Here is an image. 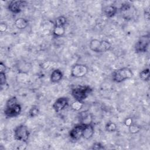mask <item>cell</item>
Masks as SVG:
<instances>
[{"instance_id": "cell-24", "label": "cell", "mask_w": 150, "mask_h": 150, "mask_svg": "<svg viewBox=\"0 0 150 150\" xmlns=\"http://www.w3.org/2000/svg\"><path fill=\"white\" fill-rule=\"evenodd\" d=\"M6 83V73L0 71V84L1 86L5 85Z\"/></svg>"}, {"instance_id": "cell-17", "label": "cell", "mask_w": 150, "mask_h": 150, "mask_svg": "<svg viewBox=\"0 0 150 150\" xmlns=\"http://www.w3.org/2000/svg\"><path fill=\"white\" fill-rule=\"evenodd\" d=\"M67 23V18L64 16H59L55 19L54 26L64 27Z\"/></svg>"}, {"instance_id": "cell-23", "label": "cell", "mask_w": 150, "mask_h": 150, "mask_svg": "<svg viewBox=\"0 0 150 150\" xmlns=\"http://www.w3.org/2000/svg\"><path fill=\"white\" fill-rule=\"evenodd\" d=\"M131 5L129 2H124L121 4V6L120 7V10L121 12H126L128 11L131 9Z\"/></svg>"}, {"instance_id": "cell-3", "label": "cell", "mask_w": 150, "mask_h": 150, "mask_svg": "<svg viewBox=\"0 0 150 150\" xmlns=\"http://www.w3.org/2000/svg\"><path fill=\"white\" fill-rule=\"evenodd\" d=\"M111 47V43L105 40H100L96 39H93L91 40L89 43L90 49L96 53L106 52L110 50Z\"/></svg>"}, {"instance_id": "cell-8", "label": "cell", "mask_w": 150, "mask_h": 150, "mask_svg": "<svg viewBox=\"0 0 150 150\" xmlns=\"http://www.w3.org/2000/svg\"><path fill=\"white\" fill-rule=\"evenodd\" d=\"M69 103V99L66 97H60L53 103L52 107L55 112H59L65 109Z\"/></svg>"}, {"instance_id": "cell-16", "label": "cell", "mask_w": 150, "mask_h": 150, "mask_svg": "<svg viewBox=\"0 0 150 150\" xmlns=\"http://www.w3.org/2000/svg\"><path fill=\"white\" fill-rule=\"evenodd\" d=\"M66 29L65 27L54 26L53 29V35L55 38H60L63 36L65 33Z\"/></svg>"}, {"instance_id": "cell-10", "label": "cell", "mask_w": 150, "mask_h": 150, "mask_svg": "<svg viewBox=\"0 0 150 150\" xmlns=\"http://www.w3.org/2000/svg\"><path fill=\"white\" fill-rule=\"evenodd\" d=\"M84 125L81 124H76L69 132V136L73 141H78L83 135V131Z\"/></svg>"}, {"instance_id": "cell-26", "label": "cell", "mask_w": 150, "mask_h": 150, "mask_svg": "<svg viewBox=\"0 0 150 150\" xmlns=\"http://www.w3.org/2000/svg\"><path fill=\"white\" fill-rule=\"evenodd\" d=\"M8 29V25L6 23L4 22H1L0 23V31L1 32H5Z\"/></svg>"}, {"instance_id": "cell-27", "label": "cell", "mask_w": 150, "mask_h": 150, "mask_svg": "<svg viewBox=\"0 0 150 150\" xmlns=\"http://www.w3.org/2000/svg\"><path fill=\"white\" fill-rule=\"evenodd\" d=\"M124 124L126 126L129 127L130 125H131L132 124V120L131 118L130 117H128L127 118H125V121H124Z\"/></svg>"}, {"instance_id": "cell-29", "label": "cell", "mask_w": 150, "mask_h": 150, "mask_svg": "<svg viewBox=\"0 0 150 150\" xmlns=\"http://www.w3.org/2000/svg\"><path fill=\"white\" fill-rule=\"evenodd\" d=\"M144 15H145V19H149V8H148L147 9H146L145 10Z\"/></svg>"}, {"instance_id": "cell-4", "label": "cell", "mask_w": 150, "mask_h": 150, "mask_svg": "<svg viewBox=\"0 0 150 150\" xmlns=\"http://www.w3.org/2000/svg\"><path fill=\"white\" fill-rule=\"evenodd\" d=\"M133 76L132 70L128 67H122L114 70L112 74V80L116 83H121L131 79Z\"/></svg>"}, {"instance_id": "cell-15", "label": "cell", "mask_w": 150, "mask_h": 150, "mask_svg": "<svg viewBox=\"0 0 150 150\" xmlns=\"http://www.w3.org/2000/svg\"><path fill=\"white\" fill-rule=\"evenodd\" d=\"M104 12L107 17L112 18L117 13V8L114 5H108L104 8Z\"/></svg>"}, {"instance_id": "cell-9", "label": "cell", "mask_w": 150, "mask_h": 150, "mask_svg": "<svg viewBox=\"0 0 150 150\" xmlns=\"http://www.w3.org/2000/svg\"><path fill=\"white\" fill-rule=\"evenodd\" d=\"M26 3L25 1H12L8 4V8L12 13L17 14L22 11V8L25 6Z\"/></svg>"}, {"instance_id": "cell-14", "label": "cell", "mask_w": 150, "mask_h": 150, "mask_svg": "<svg viewBox=\"0 0 150 150\" xmlns=\"http://www.w3.org/2000/svg\"><path fill=\"white\" fill-rule=\"evenodd\" d=\"M14 25L19 29H24L29 25V21L25 18H18L15 21Z\"/></svg>"}, {"instance_id": "cell-1", "label": "cell", "mask_w": 150, "mask_h": 150, "mask_svg": "<svg viewBox=\"0 0 150 150\" xmlns=\"http://www.w3.org/2000/svg\"><path fill=\"white\" fill-rule=\"evenodd\" d=\"M22 111V107L18 102L15 96L9 98L6 103L4 114L6 118H13L18 116Z\"/></svg>"}, {"instance_id": "cell-21", "label": "cell", "mask_w": 150, "mask_h": 150, "mask_svg": "<svg viewBox=\"0 0 150 150\" xmlns=\"http://www.w3.org/2000/svg\"><path fill=\"white\" fill-rule=\"evenodd\" d=\"M83 102L75 100L71 104V107L74 111H79L83 107Z\"/></svg>"}, {"instance_id": "cell-11", "label": "cell", "mask_w": 150, "mask_h": 150, "mask_svg": "<svg viewBox=\"0 0 150 150\" xmlns=\"http://www.w3.org/2000/svg\"><path fill=\"white\" fill-rule=\"evenodd\" d=\"M78 120L80 124L83 125L92 124L93 116L89 110H84L79 113Z\"/></svg>"}, {"instance_id": "cell-7", "label": "cell", "mask_w": 150, "mask_h": 150, "mask_svg": "<svg viewBox=\"0 0 150 150\" xmlns=\"http://www.w3.org/2000/svg\"><path fill=\"white\" fill-rule=\"evenodd\" d=\"M88 71V67L86 64L76 63L72 66L70 70L71 76L75 78H80L85 76Z\"/></svg>"}, {"instance_id": "cell-20", "label": "cell", "mask_w": 150, "mask_h": 150, "mask_svg": "<svg viewBox=\"0 0 150 150\" xmlns=\"http://www.w3.org/2000/svg\"><path fill=\"white\" fill-rule=\"evenodd\" d=\"M117 126L116 124L113 122H111V121L108 122L106 124L105 127V130L109 132H112L115 131L117 130Z\"/></svg>"}, {"instance_id": "cell-28", "label": "cell", "mask_w": 150, "mask_h": 150, "mask_svg": "<svg viewBox=\"0 0 150 150\" xmlns=\"http://www.w3.org/2000/svg\"><path fill=\"white\" fill-rule=\"evenodd\" d=\"M5 70H6V66H5V64L2 62H1V63H0V71L5 72Z\"/></svg>"}, {"instance_id": "cell-22", "label": "cell", "mask_w": 150, "mask_h": 150, "mask_svg": "<svg viewBox=\"0 0 150 150\" xmlns=\"http://www.w3.org/2000/svg\"><path fill=\"white\" fill-rule=\"evenodd\" d=\"M128 127H129V131L131 134H136L139 132L141 129V127L139 125L133 123L131 125H130Z\"/></svg>"}, {"instance_id": "cell-5", "label": "cell", "mask_w": 150, "mask_h": 150, "mask_svg": "<svg viewBox=\"0 0 150 150\" xmlns=\"http://www.w3.org/2000/svg\"><path fill=\"white\" fill-rule=\"evenodd\" d=\"M30 135L28 127L24 124L17 126L13 130L14 139L23 143H27Z\"/></svg>"}, {"instance_id": "cell-25", "label": "cell", "mask_w": 150, "mask_h": 150, "mask_svg": "<svg viewBox=\"0 0 150 150\" xmlns=\"http://www.w3.org/2000/svg\"><path fill=\"white\" fill-rule=\"evenodd\" d=\"M91 149L98 150V149H105V148L101 143L97 142H95L94 144H93V145H92Z\"/></svg>"}, {"instance_id": "cell-6", "label": "cell", "mask_w": 150, "mask_h": 150, "mask_svg": "<svg viewBox=\"0 0 150 150\" xmlns=\"http://www.w3.org/2000/svg\"><path fill=\"white\" fill-rule=\"evenodd\" d=\"M150 42L149 34L145 35L139 38L135 44L134 49L137 53H143L148 50Z\"/></svg>"}, {"instance_id": "cell-2", "label": "cell", "mask_w": 150, "mask_h": 150, "mask_svg": "<svg viewBox=\"0 0 150 150\" xmlns=\"http://www.w3.org/2000/svg\"><path fill=\"white\" fill-rule=\"evenodd\" d=\"M93 88L89 86H77L71 89V94L75 100L83 102L91 93Z\"/></svg>"}, {"instance_id": "cell-19", "label": "cell", "mask_w": 150, "mask_h": 150, "mask_svg": "<svg viewBox=\"0 0 150 150\" xmlns=\"http://www.w3.org/2000/svg\"><path fill=\"white\" fill-rule=\"evenodd\" d=\"M39 113V108L37 105H33L28 112V116L30 118H34L36 117Z\"/></svg>"}, {"instance_id": "cell-12", "label": "cell", "mask_w": 150, "mask_h": 150, "mask_svg": "<svg viewBox=\"0 0 150 150\" xmlns=\"http://www.w3.org/2000/svg\"><path fill=\"white\" fill-rule=\"evenodd\" d=\"M63 77V74L62 71L60 69H56L53 70V71L52 72L50 77V79L52 83H57L62 80Z\"/></svg>"}, {"instance_id": "cell-13", "label": "cell", "mask_w": 150, "mask_h": 150, "mask_svg": "<svg viewBox=\"0 0 150 150\" xmlns=\"http://www.w3.org/2000/svg\"><path fill=\"white\" fill-rule=\"evenodd\" d=\"M94 133V127L92 124L84 125L82 137L86 139H90Z\"/></svg>"}, {"instance_id": "cell-18", "label": "cell", "mask_w": 150, "mask_h": 150, "mask_svg": "<svg viewBox=\"0 0 150 150\" xmlns=\"http://www.w3.org/2000/svg\"><path fill=\"white\" fill-rule=\"evenodd\" d=\"M139 78L144 81H148L150 78L149 69L148 68L144 69L139 73Z\"/></svg>"}]
</instances>
